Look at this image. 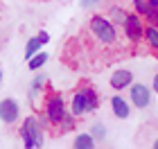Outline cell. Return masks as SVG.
<instances>
[{
    "mask_svg": "<svg viewBox=\"0 0 158 149\" xmlns=\"http://www.w3.org/2000/svg\"><path fill=\"white\" fill-rule=\"evenodd\" d=\"M127 14H129V11H127V9H122L120 5H111V7H109V20H111L113 25H118V27L124 23Z\"/></svg>",
    "mask_w": 158,
    "mask_h": 149,
    "instance_id": "obj_12",
    "label": "cell"
},
{
    "mask_svg": "<svg viewBox=\"0 0 158 149\" xmlns=\"http://www.w3.org/2000/svg\"><path fill=\"white\" fill-rule=\"evenodd\" d=\"M145 18H147L149 25H158V7H149L147 14H145Z\"/></svg>",
    "mask_w": 158,
    "mask_h": 149,
    "instance_id": "obj_19",
    "label": "cell"
},
{
    "mask_svg": "<svg viewBox=\"0 0 158 149\" xmlns=\"http://www.w3.org/2000/svg\"><path fill=\"white\" fill-rule=\"evenodd\" d=\"M142 41L149 45V50H156V52H158V25H147Z\"/></svg>",
    "mask_w": 158,
    "mask_h": 149,
    "instance_id": "obj_11",
    "label": "cell"
},
{
    "mask_svg": "<svg viewBox=\"0 0 158 149\" xmlns=\"http://www.w3.org/2000/svg\"><path fill=\"white\" fill-rule=\"evenodd\" d=\"M129 93H131V104L135 109H147L152 104V90L145 84H133L129 86Z\"/></svg>",
    "mask_w": 158,
    "mask_h": 149,
    "instance_id": "obj_6",
    "label": "cell"
},
{
    "mask_svg": "<svg viewBox=\"0 0 158 149\" xmlns=\"http://www.w3.org/2000/svg\"><path fill=\"white\" fill-rule=\"evenodd\" d=\"M20 138H23L25 149H36L45 145V136H43V126L36 115H27L25 122L20 124Z\"/></svg>",
    "mask_w": 158,
    "mask_h": 149,
    "instance_id": "obj_3",
    "label": "cell"
},
{
    "mask_svg": "<svg viewBox=\"0 0 158 149\" xmlns=\"http://www.w3.org/2000/svg\"><path fill=\"white\" fill-rule=\"evenodd\" d=\"M90 136L95 138L97 143H102V140L106 138V129H104V124H102V122H95V124L90 126Z\"/></svg>",
    "mask_w": 158,
    "mask_h": 149,
    "instance_id": "obj_17",
    "label": "cell"
},
{
    "mask_svg": "<svg viewBox=\"0 0 158 149\" xmlns=\"http://www.w3.org/2000/svg\"><path fill=\"white\" fill-rule=\"evenodd\" d=\"M131 5H133V11H138L140 16H145L149 9V0H131Z\"/></svg>",
    "mask_w": 158,
    "mask_h": 149,
    "instance_id": "obj_18",
    "label": "cell"
},
{
    "mask_svg": "<svg viewBox=\"0 0 158 149\" xmlns=\"http://www.w3.org/2000/svg\"><path fill=\"white\" fill-rule=\"evenodd\" d=\"M131 84H133V72H131V70H124V68L113 70V75H111V88L124 90V88L131 86Z\"/></svg>",
    "mask_w": 158,
    "mask_h": 149,
    "instance_id": "obj_8",
    "label": "cell"
},
{
    "mask_svg": "<svg viewBox=\"0 0 158 149\" xmlns=\"http://www.w3.org/2000/svg\"><path fill=\"white\" fill-rule=\"evenodd\" d=\"M45 113H48L52 126H59L61 124V120L66 118V113H68V106H66V102H63V95L61 93H50L45 97Z\"/></svg>",
    "mask_w": 158,
    "mask_h": 149,
    "instance_id": "obj_5",
    "label": "cell"
},
{
    "mask_svg": "<svg viewBox=\"0 0 158 149\" xmlns=\"http://www.w3.org/2000/svg\"><path fill=\"white\" fill-rule=\"evenodd\" d=\"M41 48H43V43H41V39H39V36L27 39V43H25V61H27V59H32V56L36 54Z\"/></svg>",
    "mask_w": 158,
    "mask_h": 149,
    "instance_id": "obj_15",
    "label": "cell"
},
{
    "mask_svg": "<svg viewBox=\"0 0 158 149\" xmlns=\"http://www.w3.org/2000/svg\"><path fill=\"white\" fill-rule=\"evenodd\" d=\"M45 86H48V75L45 72H39L32 79V84H30V99L34 104H36V99H39V95L43 93V88H45Z\"/></svg>",
    "mask_w": 158,
    "mask_h": 149,
    "instance_id": "obj_10",
    "label": "cell"
},
{
    "mask_svg": "<svg viewBox=\"0 0 158 149\" xmlns=\"http://www.w3.org/2000/svg\"><path fill=\"white\" fill-rule=\"evenodd\" d=\"M97 145V140L90 136V133H79V136L75 138V143H73V147L75 149H93Z\"/></svg>",
    "mask_w": 158,
    "mask_h": 149,
    "instance_id": "obj_13",
    "label": "cell"
},
{
    "mask_svg": "<svg viewBox=\"0 0 158 149\" xmlns=\"http://www.w3.org/2000/svg\"><path fill=\"white\" fill-rule=\"evenodd\" d=\"M154 147H156V149H158V140H156V143H154Z\"/></svg>",
    "mask_w": 158,
    "mask_h": 149,
    "instance_id": "obj_25",
    "label": "cell"
},
{
    "mask_svg": "<svg viewBox=\"0 0 158 149\" xmlns=\"http://www.w3.org/2000/svg\"><path fill=\"white\" fill-rule=\"evenodd\" d=\"M0 84H2V70H0Z\"/></svg>",
    "mask_w": 158,
    "mask_h": 149,
    "instance_id": "obj_24",
    "label": "cell"
},
{
    "mask_svg": "<svg viewBox=\"0 0 158 149\" xmlns=\"http://www.w3.org/2000/svg\"><path fill=\"white\" fill-rule=\"evenodd\" d=\"M154 93H158V72H156V77H154Z\"/></svg>",
    "mask_w": 158,
    "mask_h": 149,
    "instance_id": "obj_22",
    "label": "cell"
},
{
    "mask_svg": "<svg viewBox=\"0 0 158 149\" xmlns=\"http://www.w3.org/2000/svg\"><path fill=\"white\" fill-rule=\"evenodd\" d=\"M97 106H99V93H97V88H93L88 81H84L81 88L73 95L70 113H73L75 118H84V115H88V113L97 111Z\"/></svg>",
    "mask_w": 158,
    "mask_h": 149,
    "instance_id": "obj_1",
    "label": "cell"
},
{
    "mask_svg": "<svg viewBox=\"0 0 158 149\" xmlns=\"http://www.w3.org/2000/svg\"><path fill=\"white\" fill-rule=\"evenodd\" d=\"M36 36L41 39V43H43V45H45V43H48V41H50V34H48V32H39V34H36Z\"/></svg>",
    "mask_w": 158,
    "mask_h": 149,
    "instance_id": "obj_21",
    "label": "cell"
},
{
    "mask_svg": "<svg viewBox=\"0 0 158 149\" xmlns=\"http://www.w3.org/2000/svg\"><path fill=\"white\" fill-rule=\"evenodd\" d=\"M111 111H113V115H115L118 120H127L129 115H131V106H129V102L124 97H120V95L111 97Z\"/></svg>",
    "mask_w": 158,
    "mask_h": 149,
    "instance_id": "obj_9",
    "label": "cell"
},
{
    "mask_svg": "<svg viewBox=\"0 0 158 149\" xmlns=\"http://www.w3.org/2000/svg\"><path fill=\"white\" fill-rule=\"evenodd\" d=\"M99 2H102V0H79V7H81V9H93V7L99 5Z\"/></svg>",
    "mask_w": 158,
    "mask_h": 149,
    "instance_id": "obj_20",
    "label": "cell"
},
{
    "mask_svg": "<svg viewBox=\"0 0 158 149\" xmlns=\"http://www.w3.org/2000/svg\"><path fill=\"white\" fill-rule=\"evenodd\" d=\"M122 30H124V39L129 43H140L142 36H145V25H142V16L138 11H129L124 23H122Z\"/></svg>",
    "mask_w": 158,
    "mask_h": 149,
    "instance_id": "obj_4",
    "label": "cell"
},
{
    "mask_svg": "<svg viewBox=\"0 0 158 149\" xmlns=\"http://www.w3.org/2000/svg\"><path fill=\"white\" fill-rule=\"evenodd\" d=\"M149 7H158V0H149Z\"/></svg>",
    "mask_w": 158,
    "mask_h": 149,
    "instance_id": "obj_23",
    "label": "cell"
},
{
    "mask_svg": "<svg viewBox=\"0 0 158 149\" xmlns=\"http://www.w3.org/2000/svg\"><path fill=\"white\" fill-rule=\"evenodd\" d=\"M75 120H77V118H75L73 113L68 111V113H66V118L61 120V124L56 126V131H54V133H68V131H70V129L75 126Z\"/></svg>",
    "mask_w": 158,
    "mask_h": 149,
    "instance_id": "obj_16",
    "label": "cell"
},
{
    "mask_svg": "<svg viewBox=\"0 0 158 149\" xmlns=\"http://www.w3.org/2000/svg\"><path fill=\"white\" fill-rule=\"evenodd\" d=\"M18 118H20V106H18V102H16V99H11V97H5L2 102H0V122L14 124Z\"/></svg>",
    "mask_w": 158,
    "mask_h": 149,
    "instance_id": "obj_7",
    "label": "cell"
},
{
    "mask_svg": "<svg viewBox=\"0 0 158 149\" xmlns=\"http://www.w3.org/2000/svg\"><path fill=\"white\" fill-rule=\"evenodd\" d=\"M48 59H50V54H48V52H41V50H39V52L34 54L32 59H27V68H30V70H41V68L48 63Z\"/></svg>",
    "mask_w": 158,
    "mask_h": 149,
    "instance_id": "obj_14",
    "label": "cell"
},
{
    "mask_svg": "<svg viewBox=\"0 0 158 149\" xmlns=\"http://www.w3.org/2000/svg\"><path fill=\"white\" fill-rule=\"evenodd\" d=\"M88 30H90V34H93V36H95L102 45H118V41H120L118 25H113L106 16H99V14L90 16Z\"/></svg>",
    "mask_w": 158,
    "mask_h": 149,
    "instance_id": "obj_2",
    "label": "cell"
}]
</instances>
